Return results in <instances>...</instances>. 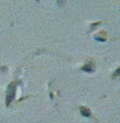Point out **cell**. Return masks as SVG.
<instances>
[{
  "label": "cell",
  "instance_id": "cell-1",
  "mask_svg": "<svg viewBox=\"0 0 120 123\" xmlns=\"http://www.w3.org/2000/svg\"><path fill=\"white\" fill-rule=\"evenodd\" d=\"M12 92H14V85H11V86H10V94H8V103L10 101H11V98H12Z\"/></svg>",
  "mask_w": 120,
  "mask_h": 123
},
{
  "label": "cell",
  "instance_id": "cell-2",
  "mask_svg": "<svg viewBox=\"0 0 120 123\" xmlns=\"http://www.w3.org/2000/svg\"><path fill=\"white\" fill-rule=\"evenodd\" d=\"M80 112H82V114H85L86 116H90V112H89V110H86V108H80Z\"/></svg>",
  "mask_w": 120,
  "mask_h": 123
}]
</instances>
